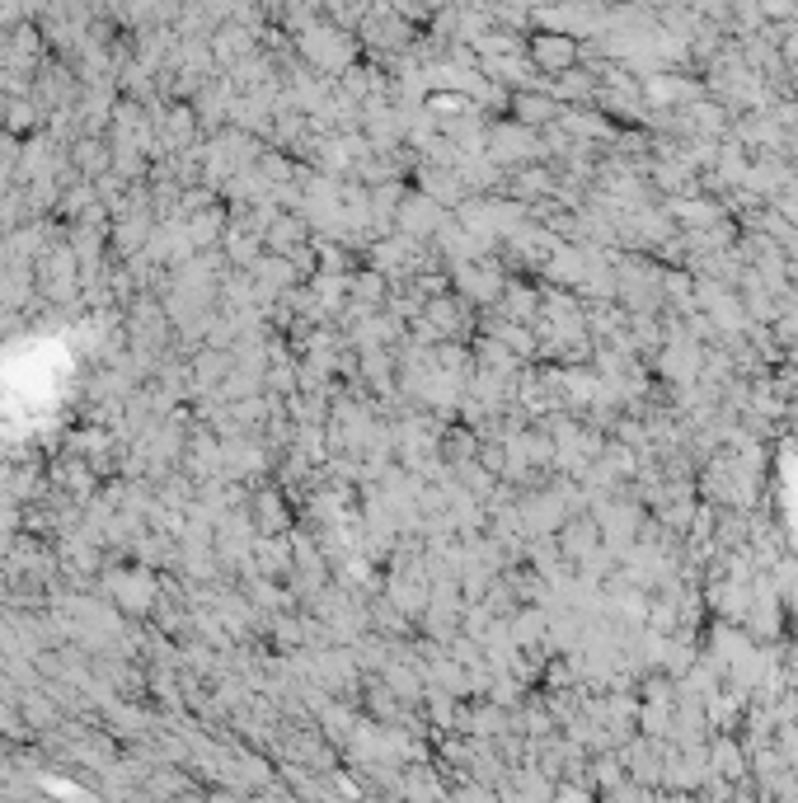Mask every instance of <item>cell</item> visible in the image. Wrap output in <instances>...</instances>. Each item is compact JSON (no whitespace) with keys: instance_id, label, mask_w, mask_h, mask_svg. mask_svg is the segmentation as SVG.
Returning a JSON list of instances; mask_svg holds the SVG:
<instances>
[{"instance_id":"6da1fadb","label":"cell","mask_w":798,"mask_h":803,"mask_svg":"<svg viewBox=\"0 0 798 803\" xmlns=\"http://www.w3.org/2000/svg\"><path fill=\"white\" fill-rule=\"evenodd\" d=\"M531 57H536L540 66H554V71H559V66H568L578 57V47L568 43L564 33H540V38H531Z\"/></svg>"}]
</instances>
